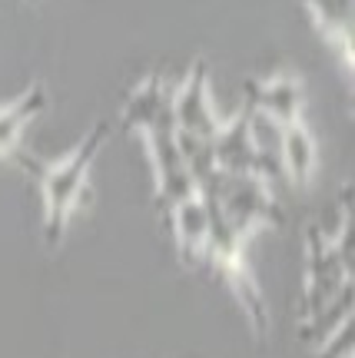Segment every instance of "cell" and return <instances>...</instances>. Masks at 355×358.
Wrapping results in <instances>:
<instances>
[{
    "mask_svg": "<svg viewBox=\"0 0 355 358\" xmlns=\"http://www.w3.org/2000/svg\"><path fill=\"white\" fill-rule=\"evenodd\" d=\"M106 136H110V123L103 120V123H97V127L90 129L87 140L76 146V153L70 156V159H64L60 166H40L30 156L13 153L17 163H20L27 173H34V176L40 179V186H43V196H47V239H50V243L60 239V232H64V226H67V216H70L74 203L80 199V192H83L90 163H93V156L100 153V146L106 143Z\"/></svg>",
    "mask_w": 355,
    "mask_h": 358,
    "instance_id": "1",
    "label": "cell"
},
{
    "mask_svg": "<svg viewBox=\"0 0 355 358\" xmlns=\"http://www.w3.org/2000/svg\"><path fill=\"white\" fill-rule=\"evenodd\" d=\"M173 123H176V133L200 136V140H213L219 127H223V120L216 116L213 100H209L206 64H193L190 77L183 80V87L173 93Z\"/></svg>",
    "mask_w": 355,
    "mask_h": 358,
    "instance_id": "2",
    "label": "cell"
},
{
    "mask_svg": "<svg viewBox=\"0 0 355 358\" xmlns=\"http://www.w3.org/2000/svg\"><path fill=\"white\" fill-rule=\"evenodd\" d=\"M249 103L259 113L272 116L279 127L302 123V83L292 73H276L263 83H249Z\"/></svg>",
    "mask_w": 355,
    "mask_h": 358,
    "instance_id": "3",
    "label": "cell"
},
{
    "mask_svg": "<svg viewBox=\"0 0 355 358\" xmlns=\"http://www.w3.org/2000/svg\"><path fill=\"white\" fill-rule=\"evenodd\" d=\"M123 123L143 133L153 127H176L173 123V90L166 87L163 77H150L133 90V96L123 106Z\"/></svg>",
    "mask_w": 355,
    "mask_h": 358,
    "instance_id": "4",
    "label": "cell"
},
{
    "mask_svg": "<svg viewBox=\"0 0 355 358\" xmlns=\"http://www.w3.org/2000/svg\"><path fill=\"white\" fill-rule=\"evenodd\" d=\"M43 106H47V90L37 83V87L27 90L17 103L0 110V153H17V140H20L24 127L34 116L43 113Z\"/></svg>",
    "mask_w": 355,
    "mask_h": 358,
    "instance_id": "5",
    "label": "cell"
},
{
    "mask_svg": "<svg viewBox=\"0 0 355 358\" xmlns=\"http://www.w3.org/2000/svg\"><path fill=\"white\" fill-rule=\"evenodd\" d=\"M312 10L316 24L329 34L332 40L342 43L345 60L352 57V0H302Z\"/></svg>",
    "mask_w": 355,
    "mask_h": 358,
    "instance_id": "6",
    "label": "cell"
},
{
    "mask_svg": "<svg viewBox=\"0 0 355 358\" xmlns=\"http://www.w3.org/2000/svg\"><path fill=\"white\" fill-rule=\"evenodd\" d=\"M312 159H316V150H312V136L302 123H292V127H282V169L289 173L295 182H302L312 169Z\"/></svg>",
    "mask_w": 355,
    "mask_h": 358,
    "instance_id": "7",
    "label": "cell"
}]
</instances>
